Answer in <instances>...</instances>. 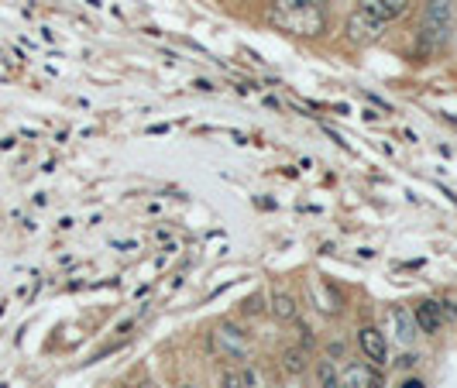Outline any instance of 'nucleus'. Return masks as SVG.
Listing matches in <instances>:
<instances>
[{
	"label": "nucleus",
	"mask_w": 457,
	"mask_h": 388,
	"mask_svg": "<svg viewBox=\"0 0 457 388\" xmlns=\"http://www.w3.org/2000/svg\"><path fill=\"white\" fill-rule=\"evenodd\" d=\"M310 295H313V309H317V313H327V316H337V313H341V306H344L341 292H337V289H330L323 278H320V285H317V282H310Z\"/></svg>",
	"instance_id": "9d476101"
},
{
	"label": "nucleus",
	"mask_w": 457,
	"mask_h": 388,
	"mask_svg": "<svg viewBox=\"0 0 457 388\" xmlns=\"http://www.w3.org/2000/svg\"><path fill=\"white\" fill-rule=\"evenodd\" d=\"M193 86H196V90H199V93H213V90H217V86H213V83H210V80H196V83H193Z\"/></svg>",
	"instance_id": "b1692460"
},
{
	"label": "nucleus",
	"mask_w": 457,
	"mask_h": 388,
	"mask_svg": "<svg viewBox=\"0 0 457 388\" xmlns=\"http://www.w3.org/2000/svg\"><path fill=\"white\" fill-rule=\"evenodd\" d=\"M440 309H443L447 326H457V295H440Z\"/></svg>",
	"instance_id": "412c9836"
},
{
	"label": "nucleus",
	"mask_w": 457,
	"mask_h": 388,
	"mask_svg": "<svg viewBox=\"0 0 457 388\" xmlns=\"http://www.w3.org/2000/svg\"><path fill=\"white\" fill-rule=\"evenodd\" d=\"M344 32H347V38H351L354 45H368V42H378V38H382L385 25H382V21H371V18H365V14L354 11V14L344 21Z\"/></svg>",
	"instance_id": "0eeeda50"
},
{
	"label": "nucleus",
	"mask_w": 457,
	"mask_h": 388,
	"mask_svg": "<svg viewBox=\"0 0 457 388\" xmlns=\"http://www.w3.org/2000/svg\"><path fill=\"white\" fill-rule=\"evenodd\" d=\"M279 367H282L286 374L299 378V374L313 371V354H310L306 347H299V343H286V347L279 350Z\"/></svg>",
	"instance_id": "1a4fd4ad"
},
{
	"label": "nucleus",
	"mask_w": 457,
	"mask_h": 388,
	"mask_svg": "<svg viewBox=\"0 0 457 388\" xmlns=\"http://www.w3.org/2000/svg\"><path fill=\"white\" fill-rule=\"evenodd\" d=\"M131 388H162V385H158V381H151V378H141V381H138V385H131Z\"/></svg>",
	"instance_id": "393cba45"
},
{
	"label": "nucleus",
	"mask_w": 457,
	"mask_h": 388,
	"mask_svg": "<svg viewBox=\"0 0 457 388\" xmlns=\"http://www.w3.org/2000/svg\"><path fill=\"white\" fill-rule=\"evenodd\" d=\"M358 14H365V18H371V21H382V25H388L385 0H358Z\"/></svg>",
	"instance_id": "2eb2a0df"
},
{
	"label": "nucleus",
	"mask_w": 457,
	"mask_h": 388,
	"mask_svg": "<svg viewBox=\"0 0 457 388\" xmlns=\"http://www.w3.org/2000/svg\"><path fill=\"white\" fill-rule=\"evenodd\" d=\"M395 388H430V385H426V381H423V378H419V374L412 371V374H399Z\"/></svg>",
	"instance_id": "5701e85b"
},
{
	"label": "nucleus",
	"mask_w": 457,
	"mask_h": 388,
	"mask_svg": "<svg viewBox=\"0 0 457 388\" xmlns=\"http://www.w3.org/2000/svg\"><path fill=\"white\" fill-rule=\"evenodd\" d=\"M241 378H245V388H262V378H258V367L248 361L241 364Z\"/></svg>",
	"instance_id": "4be33fe9"
},
{
	"label": "nucleus",
	"mask_w": 457,
	"mask_h": 388,
	"mask_svg": "<svg viewBox=\"0 0 457 388\" xmlns=\"http://www.w3.org/2000/svg\"><path fill=\"white\" fill-rule=\"evenodd\" d=\"M454 38V0H426L419 21V56H436Z\"/></svg>",
	"instance_id": "f257e3e1"
},
{
	"label": "nucleus",
	"mask_w": 457,
	"mask_h": 388,
	"mask_svg": "<svg viewBox=\"0 0 457 388\" xmlns=\"http://www.w3.org/2000/svg\"><path fill=\"white\" fill-rule=\"evenodd\" d=\"M265 21L289 32V35H303V38H320L327 35V14L323 8H306V11H265Z\"/></svg>",
	"instance_id": "7ed1b4c3"
},
{
	"label": "nucleus",
	"mask_w": 457,
	"mask_h": 388,
	"mask_svg": "<svg viewBox=\"0 0 457 388\" xmlns=\"http://www.w3.org/2000/svg\"><path fill=\"white\" fill-rule=\"evenodd\" d=\"M412 11V0H385V14H388V21H399V18H406Z\"/></svg>",
	"instance_id": "a211bd4d"
},
{
	"label": "nucleus",
	"mask_w": 457,
	"mask_h": 388,
	"mask_svg": "<svg viewBox=\"0 0 457 388\" xmlns=\"http://www.w3.org/2000/svg\"><path fill=\"white\" fill-rule=\"evenodd\" d=\"M275 11H306V8H323L320 0H275Z\"/></svg>",
	"instance_id": "6ab92c4d"
},
{
	"label": "nucleus",
	"mask_w": 457,
	"mask_h": 388,
	"mask_svg": "<svg viewBox=\"0 0 457 388\" xmlns=\"http://www.w3.org/2000/svg\"><path fill=\"white\" fill-rule=\"evenodd\" d=\"M313 378H317V388H341V364L320 357L313 361Z\"/></svg>",
	"instance_id": "9b49d317"
},
{
	"label": "nucleus",
	"mask_w": 457,
	"mask_h": 388,
	"mask_svg": "<svg viewBox=\"0 0 457 388\" xmlns=\"http://www.w3.org/2000/svg\"><path fill=\"white\" fill-rule=\"evenodd\" d=\"M419 364H423V354H419V350H412V347H399V354L388 361V367H392V371H399V374H412Z\"/></svg>",
	"instance_id": "f8f14e48"
},
{
	"label": "nucleus",
	"mask_w": 457,
	"mask_h": 388,
	"mask_svg": "<svg viewBox=\"0 0 457 388\" xmlns=\"http://www.w3.org/2000/svg\"><path fill=\"white\" fill-rule=\"evenodd\" d=\"M265 107H269V110H282V104H279L275 97H265Z\"/></svg>",
	"instance_id": "a878e982"
},
{
	"label": "nucleus",
	"mask_w": 457,
	"mask_h": 388,
	"mask_svg": "<svg viewBox=\"0 0 457 388\" xmlns=\"http://www.w3.org/2000/svg\"><path fill=\"white\" fill-rule=\"evenodd\" d=\"M179 388H199L196 381H179Z\"/></svg>",
	"instance_id": "c85d7f7f"
},
{
	"label": "nucleus",
	"mask_w": 457,
	"mask_h": 388,
	"mask_svg": "<svg viewBox=\"0 0 457 388\" xmlns=\"http://www.w3.org/2000/svg\"><path fill=\"white\" fill-rule=\"evenodd\" d=\"M354 340H358V350H361V357H365L371 367H382V371H388L392 347H388V337H385V330H382L378 323H361V326H358V333H354Z\"/></svg>",
	"instance_id": "20e7f679"
},
{
	"label": "nucleus",
	"mask_w": 457,
	"mask_h": 388,
	"mask_svg": "<svg viewBox=\"0 0 457 388\" xmlns=\"http://www.w3.org/2000/svg\"><path fill=\"white\" fill-rule=\"evenodd\" d=\"M210 350L220 357V361H231V364H248L251 361V337L245 333L241 323L234 319H220L213 326V337L206 340Z\"/></svg>",
	"instance_id": "f03ea898"
},
{
	"label": "nucleus",
	"mask_w": 457,
	"mask_h": 388,
	"mask_svg": "<svg viewBox=\"0 0 457 388\" xmlns=\"http://www.w3.org/2000/svg\"><path fill=\"white\" fill-rule=\"evenodd\" d=\"M293 330H296V343H299V347H306V350H313V347H317V337H313V326H310V323L296 319V323H293Z\"/></svg>",
	"instance_id": "f3484780"
},
{
	"label": "nucleus",
	"mask_w": 457,
	"mask_h": 388,
	"mask_svg": "<svg viewBox=\"0 0 457 388\" xmlns=\"http://www.w3.org/2000/svg\"><path fill=\"white\" fill-rule=\"evenodd\" d=\"M361 388H388V374L382 367H371L368 364V374H365V385Z\"/></svg>",
	"instance_id": "aec40b11"
},
{
	"label": "nucleus",
	"mask_w": 457,
	"mask_h": 388,
	"mask_svg": "<svg viewBox=\"0 0 457 388\" xmlns=\"http://www.w3.org/2000/svg\"><path fill=\"white\" fill-rule=\"evenodd\" d=\"M217 388H245V378H241V364L220 361V367H217Z\"/></svg>",
	"instance_id": "ddd939ff"
},
{
	"label": "nucleus",
	"mask_w": 457,
	"mask_h": 388,
	"mask_svg": "<svg viewBox=\"0 0 457 388\" xmlns=\"http://www.w3.org/2000/svg\"><path fill=\"white\" fill-rule=\"evenodd\" d=\"M169 131V124H155V128H148V134H165Z\"/></svg>",
	"instance_id": "cd10ccee"
},
{
	"label": "nucleus",
	"mask_w": 457,
	"mask_h": 388,
	"mask_svg": "<svg viewBox=\"0 0 457 388\" xmlns=\"http://www.w3.org/2000/svg\"><path fill=\"white\" fill-rule=\"evenodd\" d=\"M269 313L282 326H293L299 319V299H296V292L286 282H275L272 285V292H269Z\"/></svg>",
	"instance_id": "423d86ee"
},
{
	"label": "nucleus",
	"mask_w": 457,
	"mask_h": 388,
	"mask_svg": "<svg viewBox=\"0 0 457 388\" xmlns=\"http://www.w3.org/2000/svg\"><path fill=\"white\" fill-rule=\"evenodd\" d=\"M265 309H269V295H265V292H255L251 299H245L241 316H258V313H265Z\"/></svg>",
	"instance_id": "dca6fc26"
},
{
	"label": "nucleus",
	"mask_w": 457,
	"mask_h": 388,
	"mask_svg": "<svg viewBox=\"0 0 457 388\" xmlns=\"http://www.w3.org/2000/svg\"><path fill=\"white\" fill-rule=\"evenodd\" d=\"M323 357H327V361H334V364H344V361H351V347H347V340H344V337H337V340H327V343H323Z\"/></svg>",
	"instance_id": "4468645a"
},
{
	"label": "nucleus",
	"mask_w": 457,
	"mask_h": 388,
	"mask_svg": "<svg viewBox=\"0 0 457 388\" xmlns=\"http://www.w3.org/2000/svg\"><path fill=\"white\" fill-rule=\"evenodd\" d=\"M388 316H392V333H395L399 347H412V343H416V337H419L416 319H412V309L399 302V306H392V309H388Z\"/></svg>",
	"instance_id": "6e6552de"
},
{
	"label": "nucleus",
	"mask_w": 457,
	"mask_h": 388,
	"mask_svg": "<svg viewBox=\"0 0 457 388\" xmlns=\"http://www.w3.org/2000/svg\"><path fill=\"white\" fill-rule=\"evenodd\" d=\"M358 258H365V261H371V258H375V251H371V247H358Z\"/></svg>",
	"instance_id": "bb28decb"
},
{
	"label": "nucleus",
	"mask_w": 457,
	"mask_h": 388,
	"mask_svg": "<svg viewBox=\"0 0 457 388\" xmlns=\"http://www.w3.org/2000/svg\"><path fill=\"white\" fill-rule=\"evenodd\" d=\"M341 388H354V385H341Z\"/></svg>",
	"instance_id": "c756f323"
},
{
	"label": "nucleus",
	"mask_w": 457,
	"mask_h": 388,
	"mask_svg": "<svg viewBox=\"0 0 457 388\" xmlns=\"http://www.w3.org/2000/svg\"><path fill=\"white\" fill-rule=\"evenodd\" d=\"M409 309H412V319H416L419 337H440L447 330V319H443V309H440V299L436 295H426V299L412 302Z\"/></svg>",
	"instance_id": "39448f33"
}]
</instances>
